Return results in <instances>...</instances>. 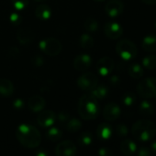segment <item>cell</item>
I'll list each match as a JSON object with an SVG mask.
<instances>
[{"label":"cell","mask_w":156,"mask_h":156,"mask_svg":"<svg viewBox=\"0 0 156 156\" xmlns=\"http://www.w3.org/2000/svg\"><path fill=\"white\" fill-rule=\"evenodd\" d=\"M17 41L22 45H27L34 40V33L29 28H21L17 33Z\"/></svg>","instance_id":"cell-17"},{"label":"cell","mask_w":156,"mask_h":156,"mask_svg":"<svg viewBox=\"0 0 156 156\" xmlns=\"http://www.w3.org/2000/svg\"><path fill=\"white\" fill-rule=\"evenodd\" d=\"M120 114H121L120 107L114 102L108 103L103 109V117L105 120L108 122H113L118 120Z\"/></svg>","instance_id":"cell-13"},{"label":"cell","mask_w":156,"mask_h":156,"mask_svg":"<svg viewBox=\"0 0 156 156\" xmlns=\"http://www.w3.org/2000/svg\"><path fill=\"white\" fill-rule=\"evenodd\" d=\"M31 62H32L35 66L40 67V66H41V65L43 64V59H42V58H41L40 55H35V56L32 57Z\"/></svg>","instance_id":"cell-37"},{"label":"cell","mask_w":156,"mask_h":156,"mask_svg":"<svg viewBox=\"0 0 156 156\" xmlns=\"http://www.w3.org/2000/svg\"><path fill=\"white\" fill-rule=\"evenodd\" d=\"M154 28H155V30H156V21H155V23H154Z\"/></svg>","instance_id":"cell-46"},{"label":"cell","mask_w":156,"mask_h":156,"mask_svg":"<svg viewBox=\"0 0 156 156\" xmlns=\"http://www.w3.org/2000/svg\"><path fill=\"white\" fill-rule=\"evenodd\" d=\"M56 121V114L54 112L47 110L40 112L37 117V122L38 124L42 128H49L51 127L52 124Z\"/></svg>","instance_id":"cell-12"},{"label":"cell","mask_w":156,"mask_h":156,"mask_svg":"<svg viewBox=\"0 0 156 156\" xmlns=\"http://www.w3.org/2000/svg\"><path fill=\"white\" fill-rule=\"evenodd\" d=\"M152 151L148 147H141L140 149H137L136 154L139 156H150L152 155Z\"/></svg>","instance_id":"cell-35"},{"label":"cell","mask_w":156,"mask_h":156,"mask_svg":"<svg viewBox=\"0 0 156 156\" xmlns=\"http://www.w3.org/2000/svg\"><path fill=\"white\" fill-rule=\"evenodd\" d=\"M109 81L113 86H117V85H119L120 83V78L118 75H113V76L110 77Z\"/></svg>","instance_id":"cell-39"},{"label":"cell","mask_w":156,"mask_h":156,"mask_svg":"<svg viewBox=\"0 0 156 156\" xmlns=\"http://www.w3.org/2000/svg\"><path fill=\"white\" fill-rule=\"evenodd\" d=\"M95 1H97V2H101V1H105V0H95Z\"/></svg>","instance_id":"cell-45"},{"label":"cell","mask_w":156,"mask_h":156,"mask_svg":"<svg viewBox=\"0 0 156 156\" xmlns=\"http://www.w3.org/2000/svg\"><path fill=\"white\" fill-rule=\"evenodd\" d=\"M14 92V85L11 80L7 79L0 80V95L4 97L11 96Z\"/></svg>","instance_id":"cell-22"},{"label":"cell","mask_w":156,"mask_h":156,"mask_svg":"<svg viewBox=\"0 0 156 156\" xmlns=\"http://www.w3.org/2000/svg\"><path fill=\"white\" fill-rule=\"evenodd\" d=\"M139 112L144 116H151L154 112V106L150 101L145 99L139 105Z\"/></svg>","instance_id":"cell-23"},{"label":"cell","mask_w":156,"mask_h":156,"mask_svg":"<svg viewBox=\"0 0 156 156\" xmlns=\"http://www.w3.org/2000/svg\"><path fill=\"white\" fill-rule=\"evenodd\" d=\"M116 52L125 61L132 60L137 57L138 48L130 39H121L116 45Z\"/></svg>","instance_id":"cell-4"},{"label":"cell","mask_w":156,"mask_h":156,"mask_svg":"<svg viewBox=\"0 0 156 156\" xmlns=\"http://www.w3.org/2000/svg\"><path fill=\"white\" fill-rule=\"evenodd\" d=\"M116 133L120 137H125L129 134V128L125 124H119L116 127Z\"/></svg>","instance_id":"cell-33"},{"label":"cell","mask_w":156,"mask_h":156,"mask_svg":"<svg viewBox=\"0 0 156 156\" xmlns=\"http://www.w3.org/2000/svg\"><path fill=\"white\" fill-rule=\"evenodd\" d=\"M36 155L46 156L47 155V154H46V152H43V151H39V152H37V153H36Z\"/></svg>","instance_id":"cell-43"},{"label":"cell","mask_w":156,"mask_h":156,"mask_svg":"<svg viewBox=\"0 0 156 156\" xmlns=\"http://www.w3.org/2000/svg\"><path fill=\"white\" fill-rule=\"evenodd\" d=\"M52 15V11L51 7L46 4H40L36 7L35 16L40 20H48L51 18Z\"/></svg>","instance_id":"cell-20"},{"label":"cell","mask_w":156,"mask_h":156,"mask_svg":"<svg viewBox=\"0 0 156 156\" xmlns=\"http://www.w3.org/2000/svg\"><path fill=\"white\" fill-rule=\"evenodd\" d=\"M98 84V78L93 72H86L80 76L77 80V86L84 91L92 90Z\"/></svg>","instance_id":"cell-7"},{"label":"cell","mask_w":156,"mask_h":156,"mask_svg":"<svg viewBox=\"0 0 156 156\" xmlns=\"http://www.w3.org/2000/svg\"><path fill=\"white\" fill-rule=\"evenodd\" d=\"M121 101L126 107H132L137 101V97H136L135 93H133L131 91H128L123 94Z\"/></svg>","instance_id":"cell-28"},{"label":"cell","mask_w":156,"mask_h":156,"mask_svg":"<svg viewBox=\"0 0 156 156\" xmlns=\"http://www.w3.org/2000/svg\"><path fill=\"white\" fill-rule=\"evenodd\" d=\"M63 136L62 131L57 127H51L46 133V137L51 142H58Z\"/></svg>","instance_id":"cell-26"},{"label":"cell","mask_w":156,"mask_h":156,"mask_svg":"<svg viewBox=\"0 0 156 156\" xmlns=\"http://www.w3.org/2000/svg\"><path fill=\"white\" fill-rule=\"evenodd\" d=\"M154 98H155V100H156V96H155V97H154Z\"/></svg>","instance_id":"cell-47"},{"label":"cell","mask_w":156,"mask_h":156,"mask_svg":"<svg viewBox=\"0 0 156 156\" xmlns=\"http://www.w3.org/2000/svg\"><path fill=\"white\" fill-rule=\"evenodd\" d=\"M142 47L147 52H155L156 35H148L144 37L142 41Z\"/></svg>","instance_id":"cell-21"},{"label":"cell","mask_w":156,"mask_h":156,"mask_svg":"<svg viewBox=\"0 0 156 156\" xmlns=\"http://www.w3.org/2000/svg\"><path fill=\"white\" fill-rule=\"evenodd\" d=\"M113 134V129L108 123H100L97 129V135L101 141H108Z\"/></svg>","instance_id":"cell-16"},{"label":"cell","mask_w":156,"mask_h":156,"mask_svg":"<svg viewBox=\"0 0 156 156\" xmlns=\"http://www.w3.org/2000/svg\"><path fill=\"white\" fill-rule=\"evenodd\" d=\"M115 63L114 60L109 57L101 58L97 63V70L100 76H108L114 69Z\"/></svg>","instance_id":"cell-8"},{"label":"cell","mask_w":156,"mask_h":156,"mask_svg":"<svg viewBox=\"0 0 156 156\" xmlns=\"http://www.w3.org/2000/svg\"><path fill=\"white\" fill-rule=\"evenodd\" d=\"M131 133L137 141L147 143L152 141L156 135V126L151 121L140 120L132 125Z\"/></svg>","instance_id":"cell-3"},{"label":"cell","mask_w":156,"mask_h":156,"mask_svg":"<svg viewBox=\"0 0 156 156\" xmlns=\"http://www.w3.org/2000/svg\"><path fill=\"white\" fill-rule=\"evenodd\" d=\"M129 75L135 80H139L143 76V68L138 63H132L129 67Z\"/></svg>","instance_id":"cell-24"},{"label":"cell","mask_w":156,"mask_h":156,"mask_svg":"<svg viewBox=\"0 0 156 156\" xmlns=\"http://www.w3.org/2000/svg\"><path fill=\"white\" fill-rule=\"evenodd\" d=\"M92 63V58L87 54H80L76 56L74 59V68L78 71L87 70Z\"/></svg>","instance_id":"cell-14"},{"label":"cell","mask_w":156,"mask_h":156,"mask_svg":"<svg viewBox=\"0 0 156 156\" xmlns=\"http://www.w3.org/2000/svg\"><path fill=\"white\" fill-rule=\"evenodd\" d=\"M120 151L121 153L126 156H131L133 155L136 154V151H137V144L130 140V139H127V140H124L123 142H121L120 144Z\"/></svg>","instance_id":"cell-19"},{"label":"cell","mask_w":156,"mask_h":156,"mask_svg":"<svg viewBox=\"0 0 156 156\" xmlns=\"http://www.w3.org/2000/svg\"><path fill=\"white\" fill-rule=\"evenodd\" d=\"M76 153V146L71 141L61 142L55 148V154L57 156H74Z\"/></svg>","instance_id":"cell-11"},{"label":"cell","mask_w":156,"mask_h":156,"mask_svg":"<svg viewBox=\"0 0 156 156\" xmlns=\"http://www.w3.org/2000/svg\"><path fill=\"white\" fill-rule=\"evenodd\" d=\"M78 113L84 120L90 121L96 119L100 112L98 101L90 93L81 96L77 106Z\"/></svg>","instance_id":"cell-2"},{"label":"cell","mask_w":156,"mask_h":156,"mask_svg":"<svg viewBox=\"0 0 156 156\" xmlns=\"http://www.w3.org/2000/svg\"><path fill=\"white\" fill-rule=\"evenodd\" d=\"M146 5H155L156 0H142Z\"/></svg>","instance_id":"cell-42"},{"label":"cell","mask_w":156,"mask_h":156,"mask_svg":"<svg viewBox=\"0 0 156 156\" xmlns=\"http://www.w3.org/2000/svg\"><path fill=\"white\" fill-rule=\"evenodd\" d=\"M98 154L100 156H111L113 154V153H112V151H111L109 148L103 147V148H100V149H99Z\"/></svg>","instance_id":"cell-38"},{"label":"cell","mask_w":156,"mask_h":156,"mask_svg":"<svg viewBox=\"0 0 156 156\" xmlns=\"http://www.w3.org/2000/svg\"><path fill=\"white\" fill-rule=\"evenodd\" d=\"M123 10L124 5L121 0H109L105 5V12L111 18L120 16Z\"/></svg>","instance_id":"cell-9"},{"label":"cell","mask_w":156,"mask_h":156,"mask_svg":"<svg viewBox=\"0 0 156 156\" xmlns=\"http://www.w3.org/2000/svg\"><path fill=\"white\" fill-rule=\"evenodd\" d=\"M93 142V135L91 133H83L78 137V144L82 146H88Z\"/></svg>","instance_id":"cell-31"},{"label":"cell","mask_w":156,"mask_h":156,"mask_svg":"<svg viewBox=\"0 0 156 156\" xmlns=\"http://www.w3.org/2000/svg\"><path fill=\"white\" fill-rule=\"evenodd\" d=\"M16 137L19 144L26 148L34 149L41 143V134L40 131L29 124L24 123L17 127Z\"/></svg>","instance_id":"cell-1"},{"label":"cell","mask_w":156,"mask_h":156,"mask_svg":"<svg viewBox=\"0 0 156 156\" xmlns=\"http://www.w3.org/2000/svg\"><path fill=\"white\" fill-rule=\"evenodd\" d=\"M150 149L152 151V153L156 154V140L155 141H153L150 144Z\"/></svg>","instance_id":"cell-41"},{"label":"cell","mask_w":156,"mask_h":156,"mask_svg":"<svg viewBox=\"0 0 156 156\" xmlns=\"http://www.w3.org/2000/svg\"><path fill=\"white\" fill-rule=\"evenodd\" d=\"M84 27L87 32H96L99 28V23L93 17H88L84 23Z\"/></svg>","instance_id":"cell-27"},{"label":"cell","mask_w":156,"mask_h":156,"mask_svg":"<svg viewBox=\"0 0 156 156\" xmlns=\"http://www.w3.org/2000/svg\"><path fill=\"white\" fill-rule=\"evenodd\" d=\"M13 105H14V107H15L16 109L20 110V109H22V108L24 107V102H23V101H22V100L17 99V100H16V101H14Z\"/></svg>","instance_id":"cell-40"},{"label":"cell","mask_w":156,"mask_h":156,"mask_svg":"<svg viewBox=\"0 0 156 156\" xmlns=\"http://www.w3.org/2000/svg\"><path fill=\"white\" fill-rule=\"evenodd\" d=\"M69 119H70V115L65 112H61L58 113V115H56V121L60 124H66Z\"/></svg>","instance_id":"cell-34"},{"label":"cell","mask_w":156,"mask_h":156,"mask_svg":"<svg viewBox=\"0 0 156 156\" xmlns=\"http://www.w3.org/2000/svg\"><path fill=\"white\" fill-rule=\"evenodd\" d=\"M143 66L146 69L149 70H154L156 69V56L155 55H147L143 58Z\"/></svg>","instance_id":"cell-25"},{"label":"cell","mask_w":156,"mask_h":156,"mask_svg":"<svg viewBox=\"0 0 156 156\" xmlns=\"http://www.w3.org/2000/svg\"><path fill=\"white\" fill-rule=\"evenodd\" d=\"M108 93L109 89L105 84H97L92 90H90V94L97 101L106 99L108 96Z\"/></svg>","instance_id":"cell-18"},{"label":"cell","mask_w":156,"mask_h":156,"mask_svg":"<svg viewBox=\"0 0 156 156\" xmlns=\"http://www.w3.org/2000/svg\"><path fill=\"white\" fill-rule=\"evenodd\" d=\"M79 44H80V46L83 48L88 49V48H91L94 46V39H93V37L90 35H88V34H83L80 37Z\"/></svg>","instance_id":"cell-30"},{"label":"cell","mask_w":156,"mask_h":156,"mask_svg":"<svg viewBox=\"0 0 156 156\" xmlns=\"http://www.w3.org/2000/svg\"><path fill=\"white\" fill-rule=\"evenodd\" d=\"M10 22L14 25H18L20 22H21V17L17 13H12L10 15Z\"/></svg>","instance_id":"cell-36"},{"label":"cell","mask_w":156,"mask_h":156,"mask_svg":"<svg viewBox=\"0 0 156 156\" xmlns=\"http://www.w3.org/2000/svg\"><path fill=\"white\" fill-rule=\"evenodd\" d=\"M29 0H11V3L15 9L17 10H23L29 5Z\"/></svg>","instance_id":"cell-32"},{"label":"cell","mask_w":156,"mask_h":156,"mask_svg":"<svg viewBox=\"0 0 156 156\" xmlns=\"http://www.w3.org/2000/svg\"><path fill=\"white\" fill-rule=\"evenodd\" d=\"M46 101L44 100L43 97L40 96V95H34L32 96L28 102L29 108L31 112H40L43 110V108L45 107Z\"/></svg>","instance_id":"cell-15"},{"label":"cell","mask_w":156,"mask_h":156,"mask_svg":"<svg viewBox=\"0 0 156 156\" xmlns=\"http://www.w3.org/2000/svg\"><path fill=\"white\" fill-rule=\"evenodd\" d=\"M39 45L40 50L48 56H57L63 49L62 43L54 37L44 38L40 42Z\"/></svg>","instance_id":"cell-6"},{"label":"cell","mask_w":156,"mask_h":156,"mask_svg":"<svg viewBox=\"0 0 156 156\" xmlns=\"http://www.w3.org/2000/svg\"><path fill=\"white\" fill-rule=\"evenodd\" d=\"M82 127V122L80 120L74 118V119H69V121L66 123V129L69 133H76L78 132Z\"/></svg>","instance_id":"cell-29"},{"label":"cell","mask_w":156,"mask_h":156,"mask_svg":"<svg viewBox=\"0 0 156 156\" xmlns=\"http://www.w3.org/2000/svg\"><path fill=\"white\" fill-rule=\"evenodd\" d=\"M35 1H37V2H45L47 0H35Z\"/></svg>","instance_id":"cell-44"},{"label":"cell","mask_w":156,"mask_h":156,"mask_svg":"<svg viewBox=\"0 0 156 156\" xmlns=\"http://www.w3.org/2000/svg\"><path fill=\"white\" fill-rule=\"evenodd\" d=\"M137 92L144 99L154 98L156 96L155 78H146L143 80L137 86Z\"/></svg>","instance_id":"cell-5"},{"label":"cell","mask_w":156,"mask_h":156,"mask_svg":"<svg viewBox=\"0 0 156 156\" xmlns=\"http://www.w3.org/2000/svg\"><path fill=\"white\" fill-rule=\"evenodd\" d=\"M104 34L110 39H118L123 35V27L117 22H108L104 25Z\"/></svg>","instance_id":"cell-10"}]
</instances>
